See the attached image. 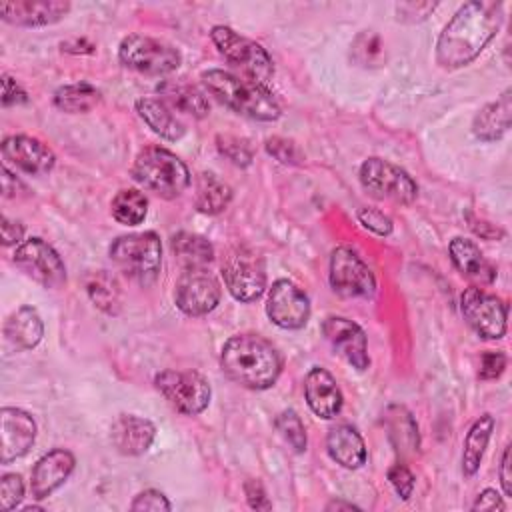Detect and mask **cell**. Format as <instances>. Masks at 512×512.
Here are the masks:
<instances>
[{"mask_svg": "<svg viewBox=\"0 0 512 512\" xmlns=\"http://www.w3.org/2000/svg\"><path fill=\"white\" fill-rule=\"evenodd\" d=\"M502 22V2L472 0L462 4L438 36L436 62L446 70L470 64L496 36Z\"/></svg>", "mask_w": 512, "mask_h": 512, "instance_id": "obj_1", "label": "cell"}, {"mask_svg": "<svg viewBox=\"0 0 512 512\" xmlns=\"http://www.w3.org/2000/svg\"><path fill=\"white\" fill-rule=\"evenodd\" d=\"M220 366L232 382L248 390H266L276 384L282 372V358L266 338L238 334L224 342Z\"/></svg>", "mask_w": 512, "mask_h": 512, "instance_id": "obj_2", "label": "cell"}, {"mask_svg": "<svg viewBox=\"0 0 512 512\" xmlns=\"http://www.w3.org/2000/svg\"><path fill=\"white\" fill-rule=\"evenodd\" d=\"M200 80L208 94H212L218 102H222L224 106L232 108L242 116L260 122H272L278 120L282 114L274 94L258 82L240 78L220 68L204 70L200 74Z\"/></svg>", "mask_w": 512, "mask_h": 512, "instance_id": "obj_3", "label": "cell"}, {"mask_svg": "<svg viewBox=\"0 0 512 512\" xmlns=\"http://www.w3.org/2000/svg\"><path fill=\"white\" fill-rule=\"evenodd\" d=\"M132 176L146 190L160 198H178L190 186L188 166L170 150L160 146H148L138 152Z\"/></svg>", "mask_w": 512, "mask_h": 512, "instance_id": "obj_4", "label": "cell"}, {"mask_svg": "<svg viewBox=\"0 0 512 512\" xmlns=\"http://www.w3.org/2000/svg\"><path fill=\"white\" fill-rule=\"evenodd\" d=\"M108 254L116 268L140 286H150L160 274L162 244L156 232L118 236L110 244Z\"/></svg>", "mask_w": 512, "mask_h": 512, "instance_id": "obj_5", "label": "cell"}, {"mask_svg": "<svg viewBox=\"0 0 512 512\" xmlns=\"http://www.w3.org/2000/svg\"><path fill=\"white\" fill-rule=\"evenodd\" d=\"M210 38L218 52L232 66L240 68V72L246 74L248 80L266 86V82L274 76V62L262 44L222 24L210 30Z\"/></svg>", "mask_w": 512, "mask_h": 512, "instance_id": "obj_6", "label": "cell"}, {"mask_svg": "<svg viewBox=\"0 0 512 512\" xmlns=\"http://www.w3.org/2000/svg\"><path fill=\"white\" fill-rule=\"evenodd\" d=\"M118 60L122 66L138 74L166 76L180 66L182 56L178 48L164 40L144 34H130L118 46Z\"/></svg>", "mask_w": 512, "mask_h": 512, "instance_id": "obj_7", "label": "cell"}, {"mask_svg": "<svg viewBox=\"0 0 512 512\" xmlns=\"http://www.w3.org/2000/svg\"><path fill=\"white\" fill-rule=\"evenodd\" d=\"M222 278L240 302H254L266 290L264 258L250 246H234L222 258Z\"/></svg>", "mask_w": 512, "mask_h": 512, "instance_id": "obj_8", "label": "cell"}, {"mask_svg": "<svg viewBox=\"0 0 512 512\" xmlns=\"http://www.w3.org/2000/svg\"><path fill=\"white\" fill-rule=\"evenodd\" d=\"M360 184L376 200H390L396 204H412L418 198V184L400 166L372 156L360 166Z\"/></svg>", "mask_w": 512, "mask_h": 512, "instance_id": "obj_9", "label": "cell"}, {"mask_svg": "<svg viewBox=\"0 0 512 512\" xmlns=\"http://www.w3.org/2000/svg\"><path fill=\"white\" fill-rule=\"evenodd\" d=\"M156 390L164 400L184 416L200 414L212 396L210 382L196 370H162L154 378Z\"/></svg>", "mask_w": 512, "mask_h": 512, "instance_id": "obj_10", "label": "cell"}, {"mask_svg": "<svg viewBox=\"0 0 512 512\" xmlns=\"http://www.w3.org/2000/svg\"><path fill=\"white\" fill-rule=\"evenodd\" d=\"M460 310L468 326L484 340H500L506 334L508 306L478 286H470L460 296Z\"/></svg>", "mask_w": 512, "mask_h": 512, "instance_id": "obj_11", "label": "cell"}, {"mask_svg": "<svg viewBox=\"0 0 512 512\" xmlns=\"http://www.w3.org/2000/svg\"><path fill=\"white\" fill-rule=\"evenodd\" d=\"M328 280L332 290L342 298H372L376 292V278L372 270L348 246L332 250Z\"/></svg>", "mask_w": 512, "mask_h": 512, "instance_id": "obj_12", "label": "cell"}, {"mask_svg": "<svg viewBox=\"0 0 512 512\" xmlns=\"http://www.w3.org/2000/svg\"><path fill=\"white\" fill-rule=\"evenodd\" d=\"M12 260L20 272L44 288L58 290L66 284V266L60 254L42 238L24 240L16 246Z\"/></svg>", "mask_w": 512, "mask_h": 512, "instance_id": "obj_13", "label": "cell"}, {"mask_svg": "<svg viewBox=\"0 0 512 512\" xmlns=\"http://www.w3.org/2000/svg\"><path fill=\"white\" fill-rule=\"evenodd\" d=\"M222 296L214 274L206 268H190L180 274L174 286V302L186 316H204L212 312Z\"/></svg>", "mask_w": 512, "mask_h": 512, "instance_id": "obj_14", "label": "cell"}, {"mask_svg": "<svg viewBox=\"0 0 512 512\" xmlns=\"http://www.w3.org/2000/svg\"><path fill=\"white\" fill-rule=\"evenodd\" d=\"M266 314L284 330H300L310 318V300L294 282L282 278L276 280L268 290Z\"/></svg>", "mask_w": 512, "mask_h": 512, "instance_id": "obj_15", "label": "cell"}, {"mask_svg": "<svg viewBox=\"0 0 512 512\" xmlns=\"http://www.w3.org/2000/svg\"><path fill=\"white\" fill-rule=\"evenodd\" d=\"M322 334L334 352L340 354L352 368L366 370L370 366L368 340L356 322L344 316H328L322 322Z\"/></svg>", "mask_w": 512, "mask_h": 512, "instance_id": "obj_16", "label": "cell"}, {"mask_svg": "<svg viewBox=\"0 0 512 512\" xmlns=\"http://www.w3.org/2000/svg\"><path fill=\"white\" fill-rule=\"evenodd\" d=\"M36 440L34 418L20 408L4 406L0 412V462L10 464L28 454Z\"/></svg>", "mask_w": 512, "mask_h": 512, "instance_id": "obj_17", "label": "cell"}, {"mask_svg": "<svg viewBox=\"0 0 512 512\" xmlns=\"http://www.w3.org/2000/svg\"><path fill=\"white\" fill-rule=\"evenodd\" d=\"M2 156L6 162L30 176L48 174L54 164V152L38 138L26 134H12L2 140Z\"/></svg>", "mask_w": 512, "mask_h": 512, "instance_id": "obj_18", "label": "cell"}, {"mask_svg": "<svg viewBox=\"0 0 512 512\" xmlns=\"http://www.w3.org/2000/svg\"><path fill=\"white\" fill-rule=\"evenodd\" d=\"M76 466V458L70 450L54 448L46 452L32 468L30 474V492L34 500L48 498L54 490H58Z\"/></svg>", "mask_w": 512, "mask_h": 512, "instance_id": "obj_19", "label": "cell"}, {"mask_svg": "<svg viewBox=\"0 0 512 512\" xmlns=\"http://www.w3.org/2000/svg\"><path fill=\"white\" fill-rule=\"evenodd\" d=\"M70 12L64 0H12L0 2V16L14 26H48L62 20Z\"/></svg>", "mask_w": 512, "mask_h": 512, "instance_id": "obj_20", "label": "cell"}, {"mask_svg": "<svg viewBox=\"0 0 512 512\" xmlns=\"http://www.w3.org/2000/svg\"><path fill=\"white\" fill-rule=\"evenodd\" d=\"M304 396H306L308 408L318 418H324V420L336 418L344 404L342 392H340L334 376L322 366H314L306 374Z\"/></svg>", "mask_w": 512, "mask_h": 512, "instance_id": "obj_21", "label": "cell"}, {"mask_svg": "<svg viewBox=\"0 0 512 512\" xmlns=\"http://www.w3.org/2000/svg\"><path fill=\"white\" fill-rule=\"evenodd\" d=\"M156 438V426L136 414H120L110 426V442L124 456H140L148 452Z\"/></svg>", "mask_w": 512, "mask_h": 512, "instance_id": "obj_22", "label": "cell"}, {"mask_svg": "<svg viewBox=\"0 0 512 512\" xmlns=\"http://www.w3.org/2000/svg\"><path fill=\"white\" fill-rule=\"evenodd\" d=\"M326 452L336 464L348 470H356L364 466L368 458L364 438L350 424H338L330 428L326 436Z\"/></svg>", "mask_w": 512, "mask_h": 512, "instance_id": "obj_23", "label": "cell"}, {"mask_svg": "<svg viewBox=\"0 0 512 512\" xmlns=\"http://www.w3.org/2000/svg\"><path fill=\"white\" fill-rule=\"evenodd\" d=\"M512 120V90H504L502 96L478 110L472 120V134L482 142H496L510 130Z\"/></svg>", "mask_w": 512, "mask_h": 512, "instance_id": "obj_24", "label": "cell"}, {"mask_svg": "<svg viewBox=\"0 0 512 512\" xmlns=\"http://www.w3.org/2000/svg\"><path fill=\"white\" fill-rule=\"evenodd\" d=\"M450 252V260L456 266V270L480 284H490L496 278V268L484 258V254L480 252V248L462 236H456L450 240L448 246Z\"/></svg>", "mask_w": 512, "mask_h": 512, "instance_id": "obj_25", "label": "cell"}, {"mask_svg": "<svg viewBox=\"0 0 512 512\" xmlns=\"http://www.w3.org/2000/svg\"><path fill=\"white\" fill-rule=\"evenodd\" d=\"M158 94L160 100L174 112H182L194 118H204L210 112V104L204 92L184 80H164L158 84Z\"/></svg>", "mask_w": 512, "mask_h": 512, "instance_id": "obj_26", "label": "cell"}, {"mask_svg": "<svg viewBox=\"0 0 512 512\" xmlns=\"http://www.w3.org/2000/svg\"><path fill=\"white\" fill-rule=\"evenodd\" d=\"M44 336V324L36 308L22 306L4 322V338L16 350H30L38 346Z\"/></svg>", "mask_w": 512, "mask_h": 512, "instance_id": "obj_27", "label": "cell"}, {"mask_svg": "<svg viewBox=\"0 0 512 512\" xmlns=\"http://www.w3.org/2000/svg\"><path fill=\"white\" fill-rule=\"evenodd\" d=\"M136 112L146 122V126L164 140L176 142L186 134V126L176 118L174 110L160 98L136 100Z\"/></svg>", "mask_w": 512, "mask_h": 512, "instance_id": "obj_28", "label": "cell"}, {"mask_svg": "<svg viewBox=\"0 0 512 512\" xmlns=\"http://www.w3.org/2000/svg\"><path fill=\"white\" fill-rule=\"evenodd\" d=\"M170 248L184 270L206 268L214 260V246L208 238L194 232H178L170 240Z\"/></svg>", "mask_w": 512, "mask_h": 512, "instance_id": "obj_29", "label": "cell"}, {"mask_svg": "<svg viewBox=\"0 0 512 512\" xmlns=\"http://www.w3.org/2000/svg\"><path fill=\"white\" fill-rule=\"evenodd\" d=\"M232 200V188L212 172H202L196 178L194 204L202 214L216 216L228 208Z\"/></svg>", "mask_w": 512, "mask_h": 512, "instance_id": "obj_30", "label": "cell"}, {"mask_svg": "<svg viewBox=\"0 0 512 512\" xmlns=\"http://www.w3.org/2000/svg\"><path fill=\"white\" fill-rule=\"evenodd\" d=\"M492 430H494V418L490 414H482L470 426L464 440V452H462V472L466 478H472L478 472L488 440L492 436Z\"/></svg>", "mask_w": 512, "mask_h": 512, "instance_id": "obj_31", "label": "cell"}, {"mask_svg": "<svg viewBox=\"0 0 512 512\" xmlns=\"http://www.w3.org/2000/svg\"><path fill=\"white\" fill-rule=\"evenodd\" d=\"M100 100L102 92L88 82L66 84L54 92V106L66 114H86L94 110Z\"/></svg>", "mask_w": 512, "mask_h": 512, "instance_id": "obj_32", "label": "cell"}, {"mask_svg": "<svg viewBox=\"0 0 512 512\" xmlns=\"http://www.w3.org/2000/svg\"><path fill=\"white\" fill-rule=\"evenodd\" d=\"M110 210L116 222L124 226H138L148 214V198L136 188H124L112 198Z\"/></svg>", "mask_w": 512, "mask_h": 512, "instance_id": "obj_33", "label": "cell"}, {"mask_svg": "<svg viewBox=\"0 0 512 512\" xmlns=\"http://www.w3.org/2000/svg\"><path fill=\"white\" fill-rule=\"evenodd\" d=\"M276 430L280 432V436L284 438V442L294 450V452H304L308 438H306V428L300 420V416L294 410H284L276 416L274 420Z\"/></svg>", "mask_w": 512, "mask_h": 512, "instance_id": "obj_34", "label": "cell"}, {"mask_svg": "<svg viewBox=\"0 0 512 512\" xmlns=\"http://www.w3.org/2000/svg\"><path fill=\"white\" fill-rule=\"evenodd\" d=\"M88 296L92 298V302L106 310V312H114L112 308L118 306V284L114 282V278H110L104 272H96L88 284H86Z\"/></svg>", "mask_w": 512, "mask_h": 512, "instance_id": "obj_35", "label": "cell"}, {"mask_svg": "<svg viewBox=\"0 0 512 512\" xmlns=\"http://www.w3.org/2000/svg\"><path fill=\"white\" fill-rule=\"evenodd\" d=\"M216 146H218V152L236 166H248L252 162V148L244 138H238L232 134H218Z\"/></svg>", "mask_w": 512, "mask_h": 512, "instance_id": "obj_36", "label": "cell"}, {"mask_svg": "<svg viewBox=\"0 0 512 512\" xmlns=\"http://www.w3.org/2000/svg\"><path fill=\"white\" fill-rule=\"evenodd\" d=\"M24 498V482L18 474H4L0 480V508L4 512L14 510Z\"/></svg>", "mask_w": 512, "mask_h": 512, "instance_id": "obj_37", "label": "cell"}, {"mask_svg": "<svg viewBox=\"0 0 512 512\" xmlns=\"http://www.w3.org/2000/svg\"><path fill=\"white\" fill-rule=\"evenodd\" d=\"M266 152L270 156H274L278 162L282 164H300L302 162V152L300 148L288 140V138H282V136H272L266 140Z\"/></svg>", "mask_w": 512, "mask_h": 512, "instance_id": "obj_38", "label": "cell"}, {"mask_svg": "<svg viewBox=\"0 0 512 512\" xmlns=\"http://www.w3.org/2000/svg\"><path fill=\"white\" fill-rule=\"evenodd\" d=\"M356 216L364 228H368L370 232H374L378 236H388L394 228L390 216L378 208H360Z\"/></svg>", "mask_w": 512, "mask_h": 512, "instance_id": "obj_39", "label": "cell"}, {"mask_svg": "<svg viewBox=\"0 0 512 512\" xmlns=\"http://www.w3.org/2000/svg\"><path fill=\"white\" fill-rule=\"evenodd\" d=\"M506 364H508V358L504 352L500 350H488L480 356V370H478V376L482 380H496L504 374L506 370Z\"/></svg>", "mask_w": 512, "mask_h": 512, "instance_id": "obj_40", "label": "cell"}, {"mask_svg": "<svg viewBox=\"0 0 512 512\" xmlns=\"http://www.w3.org/2000/svg\"><path fill=\"white\" fill-rule=\"evenodd\" d=\"M170 508H172V504L168 502V498L160 490H154V488L140 492L130 504V510H134V512H142V510H152V512L164 510V512H168Z\"/></svg>", "mask_w": 512, "mask_h": 512, "instance_id": "obj_41", "label": "cell"}, {"mask_svg": "<svg viewBox=\"0 0 512 512\" xmlns=\"http://www.w3.org/2000/svg\"><path fill=\"white\" fill-rule=\"evenodd\" d=\"M388 482L392 484V488L396 490V494L402 498V500H408L412 496V490H414V474L410 472L408 466L404 464H394L390 470H388Z\"/></svg>", "mask_w": 512, "mask_h": 512, "instance_id": "obj_42", "label": "cell"}, {"mask_svg": "<svg viewBox=\"0 0 512 512\" xmlns=\"http://www.w3.org/2000/svg\"><path fill=\"white\" fill-rule=\"evenodd\" d=\"M434 2H402L396 6V18L402 22H420L428 18L430 12H434Z\"/></svg>", "mask_w": 512, "mask_h": 512, "instance_id": "obj_43", "label": "cell"}, {"mask_svg": "<svg viewBox=\"0 0 512 512\" xmlns=\"http://www.w3.org/2000/svg\"><path fill=\"white\" fill-rule=\"evenodd\" d=\"M244 494L248 500V506L254 510H272V502L266 496L264 486L258 480H246L244 482Z\"/></svg>", "mask_w": 512, "mask_h": 512, "instance_id": "obj_44", "label": "cell"}, {"mask_svg": "<svg viewBox=\"0 0 512 512\" xmlns=\"http://www.w3.org/2000/svg\"><path fill=\"white\" fill-rule=\"evenodd\" d=\"M26 100H28V96L22 90V86H18L12 76L2 74V104L14 106V104H24Z\"/></svg>", "mask_w": 512, "mask_h": 512, "instance_id": "obj_45", "label": "cell"}, {"mask_svg": "<svg viewBox=\"0 0 512 512\" xmlns=\"http://www.w3.org/2000/svg\"><path fill=\"white\" fill-rule=\"evenodd\" d=\"M24 238V226L8 216H2V242L4 246H20Z\"/></svg>", "mask_w": 512, "mask_h": 512, "instance_id": "obj_46", "label": "cell"}, {"mask_svg": "<svg viewBox=\"0 0 512 512\" xmlns=\"http://www.w3.org/2000/svg\"><path fill=\"white\" fill-rule=\"evenodd\" d=\"M472 510H504L502 496L494 488H486L476 496Z\"/></svg>", "mask_w": 512, "mask_h": 512, "instance_id": "obj_47", "label": "cell"}, {"mask_svg": "<svg viewBox=\"0 0 512 512\" xmlns=\"http://www.w3.org/2000/svg\"><path fill=\"white\" fill-rule=\"evenodd\" d=\"M470 228L474 230V234H478L480 238H486V240H498L504 236V230H500L498 226L484 222V220H470Z\"/></svg>", "mask_w": 512, "mask_h": 512, "instance_id": "obj_48", "label": "cell"}, {"mask_svg": "<svg viewBox=\"0 0 512 512\" xmlns=\"http://www.w3.org/2000/svg\"><path fill=\"white\" fill-rule=\"evenodd\" d=\"M500 484L506 496H512V476H510V444L504 448L500 462Z\"/></svg>", "mask_w": 512, "mask_h": 512, "instance_id": "obj_49", "label": "cell"}, {"mask_svg": "<svg viewBox=\"0 0 512 512\" xmlns=\"http://www.w3.org/2000/svg\"><path fill=\"white\" fill-rule=\"evenodd\" d=\"M18 188H24L22 182L4 166V168H2V192H4V196H6V198L16 196Z\"/></svg>", "mask_w": 512, "mask_h": 512, "instance_id": "obj_50", "label": "cell"}, {"mask_svg": "<svg viewBox=\"0 0 512 512\" xmlns=\"http://www.w3.org/2000/svg\"><path fill=\"white\" fill-rule=\"evenodd\" d=\"M326 510H358L352 502H342V500H332L326 504Z\"/></svg>", "mask_w": 512, "mask_h": 512, "instance_id": "obj_51", "label": "cell"}]
</instances>
